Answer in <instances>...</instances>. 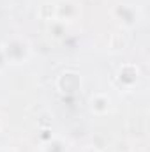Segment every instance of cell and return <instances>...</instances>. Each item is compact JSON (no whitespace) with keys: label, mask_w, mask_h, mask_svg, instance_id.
Segmentation results:
<instances>
[{"label":"cell","mask_w":150,"mask_h":152,"mask_svg":"<svg viewBox=\"0 0 150 152\" xmlns=\"http://www.w3.org/2000/svg\"><path fill=\"white\" fill-rule=\"evenodd\" d=\"M2 50H4L5 60H7V62H12V64H21V62H25V60L28 58V55H30V48H28L27 41L18 39V37L7 41V42L2 46Z\"/></svg>","instance_id":"obj_1"},{"label":"cell","mask_w":150,"mask_h":152,"mask_svg":"<svg viewBox=\"0 0 150 152\" xmlns=\"http://www.w3.org/2000/svg\"><path fill=\"white\" fill-rule=\"evenodd\" d=\"M81 76L76 71H66L57 78V88L64 96H74L78 90H81Z\"/></svg>","instance_id":"obj_2"},{"label":"cell","mask_w":150,"mask_h":152,"mask_svg":"<svg viewBox=\"0 0 150 152\" xmlns=\"http://www.w3.org/2000/svg\"><path fill=\"white\" fill-rule=\"evenodd\" d=\"M138 78H140V69H138L134 64H124V66L118 69V73H117L118 83H120L122 87H125V88H131L133 85H136Z\"/></svg>","instance_id":"obj_3"},{"label":"cell","mask_w":150,"mask_h":152,"mask_svg":"<svg viewBox=\"0 0 150 152\" xmlns=\"http://www.w3.org/2000/svg\"><path fill=\"white\" fill-rule=\"evenodd\" d=\"M78 16V5L73 0H60L55 4V20L58 21H71Z\"/></svg>","instance_id":"obj_4"},{"label":"cell","mask_w":150,"mask_h":152,"mask_svg":"<svg viewBox=\"0 0 150 152\" xmlns=\"http://www.w3.org/2000/svg\"><path fill=\"white\" fill-rule=\"evenodd\" d=\"M115 14L118 18V21L124 25V27H134L138 23V14L136 11L131 7V5H125V4H120L115 7Z\"/></svg>","instance_id":"obj_5"},{"label":"cell","mask_w":150,"mask_h":152,"mask_svg":"<svg viewBox=\"0 0 150 152\" xmlns=\"http://www.w3.org/2000/svg\"><path fill=\"white\" fill-rule=\"evenodd\" d=\"M110 104H111L110 97H108L106 94H103V92H97V94H94V96L90 97V110L97 115L108 113Z\"/></svg>","instance_id":"obj_6"},{"label":"cell","mask_w":150,"mask_h":152,"mask_svg":"<svg viewBox=\"0 0 150 152\" xmlns=\"http://www.w3.org/2000/svg\"><path fill=\"white\" fill-rule=\"evenodd\" d=\"M48 32H50V36L53 39H62L66 36V23L58 21V20H53V21H50Z\"/></svg>","instance_id":"obj_7"},{"label":"cell","mask_w":150,"mask_h":152,"mask_svg":"<svg viewBox=\"0 0 150 152\" xmlns=\"http://www.w3.org/2000/svg\"><path fill=\"white\" fill-rule=\"evenodd\" d=\"M39 16L46 21H53L55 20V4H42L39 9Z\"/></svg>","instance_id":"obj_8"},{"label":"cell","mask_w":150,"mask_h":152,"mask_svg":"<svg viewBox=\"0 0 150 152\" xmlns=\"http://www.w3.org/2000/svg\"><path fill=\"white\" fill-rule=\"evenodd\" d=\"M42 152H67L66 151V145H64V142L62 140H58V138H51L48 143H46V147L42 149Z\"/></svg>","instance_id":"obj_9"},{"label":"cell","mask_w":150,"mask_h":152,"mask_svg":"<svg viewBox=\"0 0 150 152\" xmlns=\"http://www.w3.org/2000/svg\"><path fill=\"white\" fill-rule=\"evenodd\" d=\"M110 46H111V50H124V48L127 46V37H125L124 34L117 32V34H113L111 36Z\"/></svg>","instance_id":"obj_10"},{"label":"cell","mask_w":150,"mask_h":152,"mask_svg":"<svg viewBox=\"0 0 150 152\" xmlns=\"http://www.w3.org/2000/svg\"><path fill=\"white\" fill-rule=\"evenodd\" d=\"M5 64H7V60H5V55H4V50L0 48V69H2V67H4Z\"/></svg>","instance_id":"obj_11"},{"label":"cell","mask_w":150,"mask_h":152,"mask_svg":"<svg viewBox=\"0 0 150 152\" xmlns=\"http://www.w3.org/2000/svg\"><path fill=\"white\" fill-rule=\"evenodd\" d=\"M85 152H103L101 149H97V147H90V149H87Z\"/></svg>","instance_id":"obj_12"},{"label":"cell","mask_w":150,"mask_h":152,"mask_svg":"<svg viewBox=\"0 0 150 152\" xmlns=\"http://www.w3.org/2000/svg\"><path fill=\"white\" fill-rule=\"evenodd\" d=\"M0 152H11V151H7V149H4V151H0Z\"/></svg>","instance_id":"obj_13"},{"label":"cell","mask_w":150,"mask_h":152,"mask_svg":"<svg viewBox=\"0 0 150 152\" xmlns=\"http://www.w3.org/2000/svg\"><path fill=\"white\" fill-rule=\"evenodd\" d=\"M0 126H2V124H0Z\"/></svg>","instance_id":"obj_14"}]
</instances>
